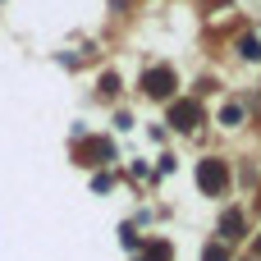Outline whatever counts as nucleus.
Here are the masks:
<instances>
[{
	"label": "nucleus",
	"instance_id": "obj_1",
	"mask_svg": "<svg viewBox=\"0 0 261 261\" xmlns=\"http://www.w3.org/2000/svg\"><path fill=\"white\" fill-rule=\"evenodd\" d=\"M197 179H202V188H206V193H220V188H225V165H220V161H202Z\"/></svg>",
	"mask_w": 261,
	"mask_h": 261
},
{
	"label": "nucleus",
	"instance_id": "obj_4",
	"mask_svg": "<svg viewBox=\"0 0 261 261\" xmlns=\"http://www.w3.org/2000/svg\"><path fill=\"white\" fill-rule=\"evenodd\" d=\"M220 229H225V239H234V234H239V216H225V225H220Z\"/></svg>",
	"mask_w": 261,
	"mask_h": 261
},
{
	"label": "nucleus",
	"instance_id": "obj_3",
	"mask_svg": "<svg viewBox=\"0 0 261 261\" xmlns=\"http://www.w3.org/2000/svg\"><path fill=\"white\" fill-rule=\"evenodd\" d=\"M147 92H151V96H165V92H170V73H165V69H161V73H147Z\"/></svg>",
	"mask_w": 261,
	"mask_h": 261
},
{
	"label": "nucleus",
	"instance_id": "obj_5",
	"mask_svg": "<svg viewBox=\"0 0 261 261\" xmlns=\"http://www.w3.org/2000/svg\"><path fill=\"white\" fill-rule=\"evenodd\" d=\"M206 261H225V252H220V248H211V252H206Z\"/></svg>",
	"mask_w": 261,
	"mask_h": 261
},
{
	"label": "nucleus",
	"instance_id": "obj_2",
	"mask_svg": "<svg viewBox=\"0 0 261 261\" xmlns=\"http://www.w3.org/2000/svg\"><path fill=\"white\" fill-rule=\"evenodd\" d=\"M170 119H174V128H193V124H202V110H197L193 101H184V106L170 110Z\"/></svg>",
	"mask_w": 261,
	"mask_h": 261
}]
</instances>
